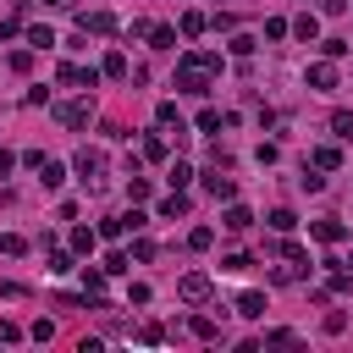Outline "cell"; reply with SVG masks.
Segmentation results:
<instances>
[{
	"mask_svg": "<svg viewBox=\"0 0 353 353\" xmlns=\"http://www.w3.org/2000/svg\"><path fill=\"white\" fill-rule=\"evenodd\" d=\"M215 72H221V55H215V50H188V55L176 61V88H182V94H210Z\"/></svg>",
	"mask_w": 353,
	"mask_h": 353,
	"instance_id": "cell-1",
	"label": "cell"
},
{
	"mask_svg": "<svg viewBox=\"0 0 353 353\" xmlns=\"http://www.w3.org/2000/svg\"><path fill=\"white\" fill-rule=\"evenodd\" d=\"M55 121L72 127V132L88 127V121H94V99H88V94H83V99H61V105H55Z\"/></svg>",
	"mask_w": 353,
	"mask_h": 353,
	"instance_id": "cell-2",
	"label": "cell"
},
{
	"mask_svg": "<svg viewBox=\"0 0 353 353\" xmlns=\"http://www.w3.org/2000/svg\"><path fill=\"white\" fill-rule=\"evenodd\" d=\"M210 292H215V281H210L204 270H188V276L176 281V298H182V303H210Z\"/></svg>",
	"mask_w": 353,
	"mask_h": 353,
	"instance_id": "cell-3",
	"label": "cell"
},
{
	"mask_svg": "<svg viewBox=\"0 0 353 353\" xmlns=\"http://www.w3.org/2000/svg\"><path fill=\"white\" fill-rule=\"evenodd\" d=\"M55 77H61L66 88H94V83H99L105 72H99V66H77V61H66V66H61Z\"/></svg>",
	"mask_w": 353,
	"mask_h": 353,
	"instance_id": "cell-4",
	"label": "cell"
},
{
	"mask_svg": "<svg viewBox=\"0 0 353 353\" xmlns=\"http://www.w3.org/2000/svg\"><path fill=\"white\" fill-rule=\"evenodd\" d=\"M72 165H77V176H83L88 188H99V176H105V154H99V149H77Z\"/></svg>",
	"mask_w": 353,
	"mask_h": 353,
	"instance_id": "cell-5",
	"label": "cell"
},
{
	"mask_svg": "<svg viewBox=\"0 0 353 353\" xmlns=\"http://www.w3.org/2000/svg\"><path fill=\"white\" fill-rule=\"evenodd\" d=\"M77 28H83V33H116V17H110V11H83Z\"/></svg>",
	"mask_w": 353,
	"mask_h": 353,
	"instance_id": "cell-6",
	"label": "cell"
},
{
	"mask_svg": "<svg viewBox=\"0 0 353 353\" xmlns=\"http://www.w3.org/2000/svg\"><path fill=\"white\" fill-rule=\"evenodd\" d=\"M204 188H210V199H237V182H232V176H221V165H215V171H204Z\"/></svg>",
	"mask_w": 353,
	"mask_h": 353,
	"instance_id": "cell-7",
	"label": "cell"
},
{
	"mask_svg": "<svg viewBox=\"0 0 353 353\" xmlns=\"http://www.w3.org/2000/svg\"><path fill=\"white\" fill-rule=\"evenodd\" d=\"M99 72H105V77H116V83H121V77H132V66H127V55H121V50H110V55L99 61Z\"/></svg>",
	"mask_w": 353,
	"mask_h": 353,
	"instance_id": "cell-8",
	"label": "cell"
},
{
	"mask_svg": "<svg viewBox=\"0 0 353 353\" xmlns=\"http://www.w3.org/2000/svg\"><path fill=\"white\" fill-rule=\"evenodd\" d=\"M309 88H336V66L331 61H314L309 66Z\"/></svg>",
	"mask_w": 353,
	"mask_h": 353,
	"instance_id": "cell-9",
	"label": "cell"
},
{
	"mask_svg": "<svg viewBox=\"0 0 353 353\" xmlns=\"http://www.w3.org/2000/svg\"><path fill=\"white\" fill-rule=\"evenodd\" d=\"M221 226H226V232H248V226H254V215H248L243 204H226V215H221Z\"/></svg>",
	"mask_w": 353,
	"mask_h": 353,
	"instance_id": "cell-10",
	"label": "cell"
},
{
	"mask_svg": "<svg viewBox=\"0 0 353 353\" xmlns=\"http://www.w3.org/2000/svg\"><path fill=\"white\" fill-rule=\"evenodd\" d=\"M292 33H298L303 44H314V39H320V17H314V11H303V17L292 22Z\"/></svg>",
	"mask_w": 353,
	"mask_h": 353,
	"instance_id": "cell-11",
	"label": "cell"
},
{
	"mask_svg": "<svg viewBox=\"0 0 353 353\" xmlns=\"http://www.w3.org/2000/svg\"><path fill=\"white\" fill-rule=\"evenodd\" d=\"M309 232H314L320 243H342V237H347V226H342V221H314Z\"/></svg>",
	"mask_w": 353,
	"mask_h": 353,
	"instance_id": "cell-12",
	"label": "cell"
},
{
	"mask_svg": "<svg viewBox=\"0 0 353 353\" xmlns=\"http://www.w3.org/2000/svg\"><path fill=\"white\" fill-rule=\"evenodd\" d=\"M237 314H243V320H259V314H265V292H243V298H237Z\"/></svg>",
	"mask_w": 353,
	"mask_h": 353,
	"instance_id": "cell-13",
	"label": "cell"
},
{
	"mask_svg": "<svg viewBox=\"0 0 353 353\" xmlns=\"http://www.w3.org/2000/svg\"><path fill=\"white\" fill-rule=\"evenodd\" d=\"M154 121H160V127H176V132H182V116H176V99H160V105H154Z\"/></svg>",
	"mask_w": 353,
	"mask_h": 353,
	"instance_id": "cell-14",
	"label": "cell"
},
{
	"mask_svg": "<svg viewBox=\"0 0 353 353\" xmlns=\"http://www.w3.org/2000/svg\"><path fill=\"white\" fill-rule=\"evenodd\" d=\"M309 165H320V171H336V165H342V154H336L331 143H320V149L309 154Z\"/></svg>",
	"mask_w": 353,
	"mask_h": 353,
	"instance_id": "cell-15",
	"label": "cell"
},
{
	"mask_svg": "<svg viewBox=\"0 0 353 353\" xmlns=\"http://www.w3.org/2000/svg\"><path fill=\"white\" fill-rule=\"evenodd\" d=\"M39 182H44V188H61V182H66V165H61V160H44V165H39Z\"/></svg>",
	"mask_w": 353,
	"mask_h": 353,
	"instance_id": "cell-16",
	"label": "cell"
},
{
	"mask_svg": "<svg viewBox=\"0 0 353 353\" xmlns=\"http://www.w3.org/2000/svg\"><path fill=\"white\" fill-rule=\"evenodd\" d=\"M160 215H165V221L188 215V199H182V188H171V199H160Z\"/></svg>",
	"mask_w": 353,
	"mask_h": 353,
	"instance_id": "cell-17",
	"label": "cell"
},
{
	"mask_svg": "<svg viewBox=\"0 0 353 353\" xmlns=\"http://www.w3.org/2000/svg\"><path fill=\"white\" fill-rule=\"evenodd\" d=\"M94 243H99V232H88V226H72V254H94Z\"/></svg>",
	"mask_w": 353,
	"mask_h": 353,
	"instance_id": "cell-18",
	"label": "cell"
},
{
	"mask_svg": "<svg viewBox=\"0 0 353 353\" xmlns=\"http://www.w3.org/2000/svg\"><path fill=\"white\" fill-rule=\"evenodd\" d=\"M188 331H193V336H199V342H215V336H221V331H215V320H210V314H193V320H188Z\"/></svg>",
	"mask_w": 353,
	"mask_h": 353,
	"instance_id": "cell-19",
	"label": "cell"
},
{
	"mask_svg": "<svg viewBox=\"0 0 353 353\" xmlns=\"http://www.w3.org/2000/svg\"><path fill=\"white\" fill-rule=\"evenodd\" d=\"M149 44H154V50H176V33H171L165 22H154V28H149Z\"/></svg>",
	"mask_w": 353,
	"mask_h": 353,
	"instance_id": "cell-20",
	"label": "cell"
},
{
	"mask_svg": "<svg viewBox=\"0 0 353 353\" xmlns=\"http://www.w3.org/2000/svg\"><path fill=\"white\" fill-rule=\"evenodd\" d=\"M127 199H132V204H143V199H149V176H138V171H132V176H127Z\"/></svg>",
	"mask_w": 353,
	"mask_h": 353,
	"instance_id": "cell-21",
	"label": "cell"
},
{
	"mask_svg": "<svg viewBox=\"0 0 353 353\" xmlns=\"http://www.w3.org/2000/svg\"><path fill=\"white\" fill-rule=\"evenodd\" d=\"M99 237H127V215H105L99 221Z\"/></svg>",
	"mask_w": 353,
	"mask_h": 353,
	"instance_id": "cell-22",
	"label": "cell"
},
{
	"mask_svg": "<svg viewBox=\"0 0 353 353\" xmlns=\"http://www.w3.org/2000/svg\"><path fill=\"white\" fill-rule=\"evenodd\" d=\"M210 243H215V232H210V226H193V232H188V248H193V254H204Z\"/></svg>",
	"mask_w": 353,
	"mask_h": 353,
	"instance_id": "cell-23",
	"label": "cell"
},
{
	"mask_svg": "<svg viewBox=\"0 0 353 353\" xmlns=\"http://www.w3.org/2000/svg\"><path fill=\"white\" fill-rule=\"evenodd\" d=\"M331 132L336 138H353V110H331Z\"/></svg>",
	"mask_w": 353,
	"mask_h": 353,
	"instance_id": "cell-24",
	"label": "cell"
},
{
	"mask_svg": "<svg viewBox=\"0 0 353 353\" xmlns=\"http://www.w3.org/2000/svg\"><path fill=\"white\" fill-rule=\"evenodd\" d=\"M182 33L199 39V33H204V11H182Z\"/></svg>",
	"mask_w": 353,
	"mask_h": 353,
	"instance_id": "cell-25",
	"label": "cell"
},
{
	"mask_svg": "<svg viewBox=\"0 0 353 353\" xmlns=\"http://www.w3.org/2000/svg\"><path fill=\"white\" fill-rule=\"evenodd\" d=\"M165 182H171V188H188V182H193V165H182V160H176V165L165 171Z\"/></svg>",
	"mask_w": 353,
	"mask_h": 353,
	"instance_id": "cell-26",
	"label": "cell"
},
{
	"mask_svg": "<svg viewBox=\"0 0 353 353\" xmlns=\"http://www.w3.org/2000/svg\"><path fill=\"white\" fill-rule=\"evenodd\" d=\"M0 254H11V259H17V254H28V237H17V232H6V237H0Z\"/></svg>",
	"mask_w": 353,
	"mask_h": 353,
	"instance_id": "cell-27",
	"label": "cell"
},
{
	"mask_svg": "<svg viewBox=\"0 0 353 353\" xmlns=\"http://www.w3.org/2000/svg\"><path fill=\"white\" fill-rule=\"evenodd\" d=\"M28 44H33V50H50L55 33H50V28H28Z\"/></svg>",
	"mask_w": 353,
	"mask_h": 353,
	"instance_id": "cell-28",
	"label": "cell"
},
{
	"mask_svg": "<svg viewBox=\"0 0 353 353\" xmlns=\"http://www.w3.org/2000/svg\"><path fill=\"white\" fill-rule=\"evenodd\" d=\"M320 50H325V61H342L347 55V39H320Z\"/></svg>",
	"mask_w": 353,
	"mask_h": 353,
	"instance_id": "cell-29",
	"label": "cell"
},
{
	"mask_svg": "<svg viewBox=\"0 0 353 353\" xmlns=\"http://www.w3.org/2000/svg\"><path fill=\"white\" fill-rule=\"evenodd\" d=\"M221 121H232V116H221V110H199V132H215Z\"/></svg>",
	"mask_w": 353,
	"mask_h": 353,
	"instance_id": "cell-30",
	"label": "cell"
},
{
	"mask_svg": "<svg viewBox=\"0 0 353 353\" xmlns=\"http://www.w3.org/2000/svg\"><path fill=\"white\" fill-rule=\"evenodd\" d=\"M143 160H165V138L149 132V138H143Z\"/></svg>",
	"mask_w": 353,
	"mask_h": 353,
	"instance_id": "cell-31",
	"label": "cell"
},
{
	"mask_svg": "<svg viewBox=\"0 0 353 353\" xmlns=\"http://www.w3.org/2000/svg\"><path fill=\"white\" fill-rule=\"evenodd\" d=\"M270 226H276V232H292L298 215H292V210H270Z\"/></svg>",
	"mask_w": 353,
	"mask_h": 353,
	"instance_id": "cell-32",
	"label": "cell"
},
{
	"mask_svg": "<svg viewBox=\"0 0 353 353\" xmlns=\"http://www.w3.org/2000/svg\"><path fill=\"white\" fill-rule=\"evenodd\" d=\"M11 72H33V50H11Z\"/></svg>",
	"mask_w": 353,
	"mask_h": 353,
	"instance_id": "cell-33",
	"label": "cell"
},
{
	"mask_svg": "<svg viewBox=\"0 0 353 353\" xmlns=\"http://www.w3.org/2000/svg\"><path fill=\"white\" fill-rule=\"evenodd\" d=\"M50 270H55V276H66V270H72V254H61V248H50Z\"/></svg>",
	"mask_w": 353,
	"mask_h": 353,
	"instance_id": "cell-34",
	"label": "cell"
},
{
	"mask_svg": "<svg viewBox=\"0 0 353 353\" xmlns=\"http://www.w3.org/2000/svg\"><path fill=\"white\" fill-rule=\"evenodd\" d=\"M265 342H276V347H287V342H298V331H287V325H276V331H265Z\"/></svg>",
	"mask_w": 353,
	"mask_h": 353,
	"instance_id": "cell-35",
	"label": "cell"
},
{
	"mask_svg": "<svg viewBox=\"0 0 353 353\" xmlns=\"http://www.w3.org/2000/svg\"><path fill=\"white\" fill-rule=\"evenodd\" d=\"M298 182H303V188H309V193H320V188H325V176H320V165H314V171H303V176H298Z\"/></svg>",
	"mask_w": 353,
	"mask_h": 353,
	"instance_id": "cell-36",
	"label": "cell"
},
{
	"mask_svg": "<svg viewBox=\"0 0 353 353\" xmlns=\"http://www.w3.org/2000/svg\"><path fill=\"white\" fill-rule=\"evenodd\" d=\"M132 259H154V243L149 237H132Z\"/></svg>",
	"mask_w": 353,
	"mask_h": 353,
	"instance_id": "cell-37",
	"label": "cell"
},
{
	"mask_svg": "<svg viewBox=\"0 0 353 353\" xmlns=\"http://www.w3.org/2000/svg\"><path fill=\"white\" fill-rule=\"evenodd\" d=\"M105 270H110V276H121V270H127V254H121V248H116V254H105Z\"/></svg>",
	"mask_w": 353,
	"mask_h": 353,
	"instance_id": "cell-38",
	"label": "cell"
},
{
	"mask_svg": "<svg viewBox=\"0 0 353 353\" xmlns=\"http://www.w3.org/2000/svg\"><path fill=\"white\" fill-rule=\"evenodd\" d=\"M325 331H331V336H336V331H347V314H342V309H331V314H325Z\"/></svg>",
	"mask_w": 353,
	"mask_h": 353,
	"instance_id": "cell-39",
	"label": "cell"
},
{
	"mask_svg": "<svg viewBox=\"0 0 353 353\" xmlns=\"http://www.w3.org/2000/svg\"><path fill=\"white\" fill-rule=\"evenodd\" d=\"M138 342H149V347H154V342H165V331H160V325H138Z\"/></svg>",
	"mask_w": 353,
	"mask_h": 353,
	"instance_id": "cell-40",
	"label": "cell"
},
{
	"mask_svg": "<svg viewBox=\"0 0 353 353\" xmlns=\"http://www.w3.org/2000/svg\"><path fill=\"white\" fill-rule=\"evenodd\" d=\"M0 342H22V325L17 320H0Z\"/></svg>",
	"mask_w": 353,
	"mask_h": 353,
	"instance_id": "cell-41",
	"label": "cell"
},
{
	"mask_svg": "<svg viewBox=\"0 0 353 353\" xmlns=\"http://www.w3.org/2000/svg\"><path fill=\"white\" fill-rule=\"evenodd\" d=\"M11 165H17V154H11V149H0V176H11Z\"/></svg>",
	"mask_w": 353,
	"mask_h": 353,
	"instance_id": "cell-42",
	"label": "cell"
},
{
	"mask_svg": "<svg viewBox=\"0 0 353 353\" xmlns=\"http://www.w3.org/2000/svg\"><path fill=\"white\" fill-rule=\"evenodd\" d=\"M325 11H331V17H336V11H347V0H325Z\"/></svg>",
	"mask_w": 353,
	"mask_h": 353,
	"instance_id": "cell-43",
	"label": "cell"
}]
</instances>
